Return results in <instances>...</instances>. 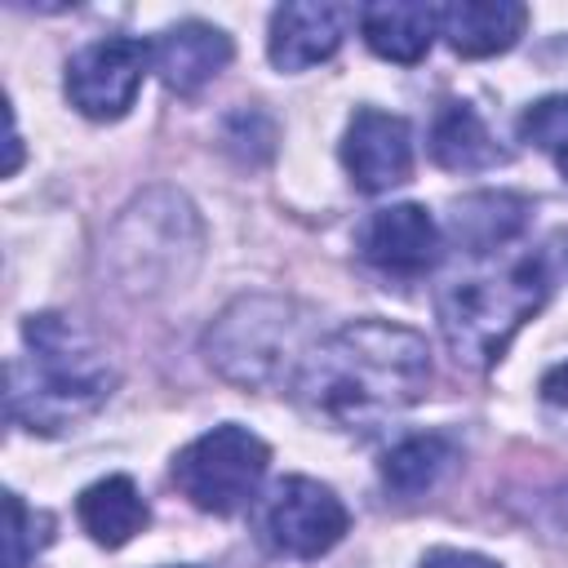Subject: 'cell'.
I'll return each instance as SVG.
<instances>
[{"label":"cell","mask_w":568,"mask_h":568,"mask_svg":"<svg viewBox=\"0 0 568 568\" xmlns=\"http://www.w3.org/2000/svg\"><path fill=\"white\" fill-rule=\"evenodd\" d=\"M430 386V346L390 320H355L306 351L297 368L302 404L342 426L373 430L413 408Z\"/></svg>","instance_id":"6da1fadb"},{"label":"cell","mask_w":568,"mask_h":568,"mask_svg":"<svg viewBox=\"0 0 568 568\" xmlns=\"http://www.w3.org/2000/svg\"><path fill=\"white\" fill-rule=\"evenodd\" d=\"M564 248H568V235L559 231L541 248H528L510 257L506 266H479L470 275H453L439 288L435 311H439V328L457 364L488 368L506 351L519 324L532 320L541 302L550 297Z\"/></svg>","instance_id":"7a4b0ae2"},{"label":"cell","mask_w":568,"mask_h":568,"mask_svg":"<svg viewBox=\"0 0 568 568\" xmlns=\"http://www.w3.org/2000/svg\"><path fill=\"white\" fill-rule=\"evenodd\" d=\"M27 355L9 364V417L27 430L58 435L106 404L115 368L98 342L58 311L27 315Z\"/></svg>","instance_id":"3957f363"},{"label":"cell","mask_w":568,"mask_h":568,"mask_svg":"<svg viewBox=\"0 0 568 568\" xmlns=\"http://www.w3.org/2000/svg\"><path fill=\"white\" fill-rule=\"evenodd\" d=\"M302 333H306V311L293 306L288 297H271V293H253L231 302L209 337H204V355L209 364L248 390L262 386H280L288 377V368H302Z\"/></svg>","instance_id":"277c9868"},{"label":"cell","mask_w":568,"mask_h":568,"mask_svg":"<svg viewBox=\"0 0 568 568\" xmlns=\"http://www.w3.org/2000/svg\"><path fill=\"white\" fill-rule=\"evenodd\" d=\"M271 448L244 426H213L173 457V484L209 515H235L257 497Z\"/></svg>","instance_id":"5b68a950"},{"label":"cell","mask_w":568,"mask_h":568,"mask_svg":"<svg viewBox=\"0 0 568 568\" xmlns=\"http://www.w3.org/2000/svg\"><path fill=\"white\" fill-rule=\"evenodd\" d=\"M151 58H155V49L146 40H133V36H111V40L84 44L67 62L71 106L89 120H120L133 106Z\"/></svg>","instance_id":"8992f818"},{"label":"cell","mask_w":568,"mask_h":568,"mask_svg":"<svg viewBox=\"0 0 568 568\" xmlns=\"http://www.w3.org/2000/svg\"><path fill=\"white\" fill-rule=\"evenodd\" d=\"M346 524H351V515L337 501V493L306 475L280 479L271 501L262 506V537L280 555H293V559H315V555L333 550L342 541Z\"/></svg>","instance_id":"52a82bcc"},{"label":"cell","mask_w":568,"mask_h":568,"mask_svg":"<svg viewBox=\"0 0 568 568\" xmlns=\"http://www.w3.org/2000/svg\"><path fill=\"white\" fill-rule=\"evenodd\" d=\"M342 164H346L351 182L368 195L408 182V173H413L408 120L377 111V106H359L355 120L346 124V138H342Z\"/></svg>","instance_id":"ba28073f"},{"label":"cell","mask_w":568,"mask_h":568,"mask_svg":"<svg viewBox=\"0 0 568 568\" xmlns=\"http://www.w3.org/2000/svg\"><path fill=\"white\" fill-rule=\"evenodd\" d=\"M359 253L386 275H422L439 257V226L422 204H390L364 222Z\"/></svg>","instance_id":"9c48e42d"},{"label":"cell","mask_w":568,"mask_h":568,"mask_svg":"<svg viewBox=\"0 0 568 568\" xmlns=\"http://www.w3.org/2000/svg\"><path fill=\"white\" fill-rule=\"evenodd\" d=\"M351 22H355L351 4H315V0L280 4L271 13V44H266L271 62L280 71H306L337 53Z\"/></svg>","instance_id":"30bf717a"},{"label":"cell","mask_w":568,"mask_h":568,"mask_svg":"<svg viewBox=\"0 0 568 568\" xmlns=\"http://www.w3.org/2000/svg\"><path fill=\"white\" fill-rule=\"evenodd\" d=\"M231 62V36L209 22H178L155 40V71L169 93H200Z\"/></svg>","instance_id":"8fae6325"},{"label":"cell","mask_w":568,"mask_h":568,"mask_svg":"<svg viewBox=\"0 0 568 568\" xmlns=\"http://www.w3.org/2000/svg\"><path fill=\"white\" fill-rule=\"evenodd\" d=\"M528 9L515 0H457L439 9V31L462 58H493L506 53L524 36Z\"/></svg>","instance_id":"7c38bea8"},{"label":"cell","mask_w":568,"mask_h":568,"mask_svg":"<svg viewBox=\"0 0 568 568\" xmlns=\"http://www.w3.org/2000/svg\"><path fill=\"white\" fill-rule=\"evenodd\" d=\"M439 27V9L422 4V0H377L368 9H359V31L368 40V49L386 62H417L426 58L430 40Z\"/></svg>","instance_id":"4fadbf2b"},{"label":"cell","mask_w":568,"mask_h":568,"mask_svg":"<svg viewBox=\"0 0 568 568\" xmlns=\"http://www.w3.org/2000/svg\"><path fill=\"white\" fill-rule=\"evenodd\" d=\"M528 213H532V204L524 195L479 191V195L457 200L448 222H453V235L466 253L488 257V253H501L510 240H519V231L528 226Z\"/></svg>","instance_id":"5bb4252c"},{"label":"cell","mask_w":568,"mask_h":568,"mask_svg":"<svg viewBox=\"0 0 568 568\" xmlns=\"http://www.w3.org/2000/svg\"><path fill=\"white\" fill-rule=\"evenodd\" d=\"M75 515H80L84 532L106 550L133 541L151 519L142 493H138V484L129 475H106V479L89 484L80 493V501H75Z\"/></svg>","instance_id":"9a60e30c"},{"label":"cell","mask_w":568,"mask_h":568,"mask_svg":"<svg viewBox=\"0 0 568 568\" xmlns=\"http://www.w3.org/2000/svg\"><path fill=\"white\" fill-rule=\"evenodd\" d=\"M430 155H435V164H444L453 173H475V169L497 164L501 146L470 102H448L430 124Z\"/></svg>","instance_id":"2e32d148"},{"label":"cell","mask_w":568,"mask_h":568,"mask_svg":"<svg viewBox=\"0 0 568 568\" xmlns=\"http://www.w3.org/2000/svg\"><path fill=\"white\" fill-rule=\"evenodd\" d=\"M453 462H457V444L448 435H435V430L430 435H408L386 453L382 479L399 497H422L453 470Z\"/></svg>","instance_id":"e0dca14e"},{"label":"cell","mask_w":568,"mask_h":568,"mask_svg":"<svg viewBox=\"0 0 568 568\" xmlns=\"http://www.w3.org/2000/svg\"><path fill=\"white\" fill-rule=\"evenodd\" d=\"M53 537V519L31 510L18 493L4 497V568H27Z\"/></svg>","instance_id":"ac0fdd59"},{"label":"cell","mask_w":568,"mask_h":568,"mask_svg":"<svg viewBox=\"0 0 568 568\" xmlns=\"http://www.w3.org/2000/svg\"><path fill=\"white\" fill-rule=\"evenodd\" d=\"M222 142L240 164H266L275 155V124L257 106H240L222 124Z\"/></svg>","instance_id":"d6986e66"},{"label":"cell","mask_w":568,"mask_h":568,"mask_svg":"<svg viewBox=\"0 0 568 568\" xmlns=\"http://www.w3.org/2000/svg\"><path fill=\"white\" fill-rule=\"evenodd\" d=\"M519 138L550 155H564L568 151V93H550V98L532 102L519 115Z\"/></svg>","instance_id":"ffe728a7"},{"label":"cell","mask_w":568,"mask_h":568,"mask_svg":"<svg viewBox=\"0 0 568 568\" xmlns=\"http://www.w3.org/2000/svg\"><path fill=\"white\" fill-rule=\"evenodd\" d=\"M541 404L550 408V413H564L568 417V364H555L546 377H541Z\"/></svg>","instance_id":"44dd1931"},{"label":"cell","mask_w":568,"mask_h":568,"mask_svg":"<svg viewBox=\"0 0 568 568\" xmlns=\"http://www.w3.org/2000/svg\"><path fill=\"white\" fill-rule=\"evenodd\" d=\"M422 568H497V564L484 559V555H470V550H448V546H439V550H430V555L422 559Z\"/></svg>","instance_id":"7402d4cb"},{"label":"cell","mask_w":568,"mask_h":568,"mask_svg":"<svg viewBox=\"0 0 568 568\" xmlns=\"http://www.w3.org/2000/svg\"><path fill=\"white\" fill-rule=\"evenodd\" d=\"M559 169H564V178H568V151H564V155H559Z\"/></svg>","instance_id":"603a6c76"}]
</instances>
